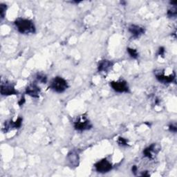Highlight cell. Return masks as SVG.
<instances>
[{"label": "cell", "mask_w": 177, "mask_h": 177, "mask_svg": "<svg viewBox=\"0 0 177 177\" xmlns=\"http://www.w3.org/2000/svg\"><path fill=\"white\" fill-rule=\"evenodd\" d=\"M18 31L22 34L33 33L36 31V27L32 21L27 19L18 18L15 22Z\"/></svg>", "instance_id": "6da1fadb"}, {"label": "cell", "mask_w": 177, "mask_h": 177, "mask_svg": "<svg viewBox=\"0 0 177 177\" xmlns=\"http://www.w3.org/2000/svg\"><path fill=\"white\" fill-rule=\"evenodd\" d=\"M50 87L58 93H62L68 88V83L64 78L56 77L52 80Z\"/></svg>", "instance_id": "7a4b0ae2"}, {"label": "cell", "mask_w": 177, "mask_h": 177, "mask_svg": "<svg viewBox=\"0 0 177 177\" xmlns=\"http://www.w3.org/2000/svg\"><path fill=\"white\" fill-rule=\"evenodd\" d=\"M95 167L97 172L100 173H106L109 172L112 169V165L109 160L107 159H103L98 161Z\"/></svg>", "instance_id": "3957f363"}, {"label": "cell", "mask_w": 177, "mask_h": 177, "mask_svg": "<svg viewBox=\"0 0 177 177\" xmlns=\"http://www.w3.org/2000/svg\"><path fill=\"white\" fill-rule=\"evenodd\" d=\"M74 127L77 130L84 131L89 129L91 127V125L84 116H82L78 118L76 122H75Z\"/></svg>", "instance_id": "277c9868"}, {"label": "cell", "mask_w": 177, "mask_h": 177, "mask_svg": "<svg viewBox=\"0 0 177 177\" xmlns=\"http://www.w3.org/2000/svg\"><path fill=\"white\" fill-rule=\"evenodd\" d=\"M111 86L113 88V89L119 93L127 92L129 90L128 85L125 81L121 80L117 82H112Z\"/></svg>", "instance_id": "5b68a950"}, {"label": "cell", "mask_w": 177, "mask_h": 177, "mask_svg": "<svg viewBox=\"0 0 177 177\" xmlns=\"http://www.w3.org/2000/svg\"><path fill=\"white\" fill-rule=\"evenodd\" d=\"M1 93L3 96H11L17 93L14 86L10 83H3L1 85Z\"/></svg>", "instance_id": "8992f818"}, {"label": "cell", "mask_w": 177, "mask_h": 177, "mask_svg": "<svg viewBox=\"0 0 177 177\" xmlns=\"http://www.w3.org/2000/svg\"><path fill=\"white\" fill-rule=\"evenodd\" d=\"M26 92L28 95H29L31 96L34 98H37L39 96L40 88L37 84L33 83L28 85V87L26 88Z\"/></svg>", "instance_id": "52a82bcc"}, {"label": "cell", "mask_w": 177, "mask_h": 177, "mask_svg": "<svg viewBox=\"0 0 177 177\" xmlns=\"http://www.w3.org/2000/svg\"><path fill=\"white\" fill-rule=\"evenodd\" d=\"M129 31L134 37H138L144 33L145 30L143 27L137 26V25H132L129 28Z\"/></svg>", "instance_id": "ba28073f"}, {"label": "cell", "mask_w": 177, "mask_h": 177, "mask_svg": "<svg viewBox=\"0 0 177 177\" xmlns=\"http://www.w3.org/2000/svg\"><path fill=\"white\" fill-rule=\"evenodd\" d=\"M143 154L146 157H148L149 159H152L155 154H156V145L153 144L151 146L147 147L143 151Z\"/></svg>", "instance_id": "9c48e42d"}, {"label": "cell", "mask_w": 177, "mask_h": 177, "mask_svg": "<svg viewBox=\"0 0 177 177\" xmlns=\"http://www.w3.org/2000/svg\"><path fill=\"white\" fill-rule=\"evenodd\" d=\"M112 63L109 60H102L99 62L98 71H107L112 67Z\"/></svg>", "instance_id": "30bf717a"}, {"label": "cell", "mask_w": 177, "mask_h": 177, "mask_svg": "<svg viewBox=\"0 0 177 177\" xmlns=\"http://www.w3.org/2000/svg\"><path fill=\"white\" fill-rule=\"evenodd\" d=\"M156 78L161 83H170L175 80V75H169V76H165L164 75H156Z\"/></svg>", "instance_id": "8fae6325"}, {"label": "cell", "mask_w": 177, "mask_h": 177, "mask_svg": "<svg viewBox=\"0 0 177 177\" xmlns=\"http://www.w3.org/2000/svg\"><path fill=\"white\" fill-rule=\"evenodd\" d=\"M69 160L70 161L71 165H78V156L76 154H74L72 152L71 154H69Z\"/></svg>", "instance_id": "7c38bea8"}, {"label": "cell", "mask_w": 177, "mask_h": 177, "mask_svg": "<svg viewBox=\"0 0 177 177\" xmlns=\"http://www.w3.org/2000/svg\"><path fill=\"white\" fill-rule=\"evenodd\" d=\"M127 51L129 53V54L130 55V56L133 58H137L138 56V53L137 52V50L134 49H130L128 48L127 49Z\"/></svg>", "instance_id": "4fadbf2b"}, {"label": "cell", "mask_w": 177, "mask_h": 177, "mask_svg": "<svg viewBox=\"0 0 177 177\" xmlns=\"http://www.w3.org/2000/svg\"><path fill=\"white\" fill-rule=\"evenodd\" d=\"M6 11V5H4L3 4H0V14H1L2 19L4 17Z\"/></svg>", "instance_id": "5bb4252c"}, {"label": "cell", "mask_w": 177, "mask_h": 177, "mask_svg": "<svg viewBox=\"0 0 177 177\" xmlns=\"http://www.w3.org/2000/svg\"><path fill=\"white\" fill-rule=\"evenodd\" d=\"M37 79H38V80L40 82L43 83H45L47 80L46 77L43 74H38V75H37Z\"/></svg>", "instance_id": "9a60e30c"}, {"label": "cell", "mask_w": 177, "mask_h": 177, "mask_svg": "<svg viewBox=\"0 0 177 177\" xmlns=\"http://www.w3.org/2000/svg\"><path fill=\"white\" fill-rule=\"evenodd\" d=\"M167 14L170 17H175L176 15V8L175 9H172V10H170L168 11V12H167Z\"/></svg>", "instance_id": "2e32d148"}, {"label": "cell", "mask_w": 177, "mask_h": 177, "mask_svg": "<svg viewBox=\"0 0 177 177\" xmlns=\"http://www.w3.org/2000/svg\"><path fill=\"white\" fill-rule=\"evenodd\" d=\"M118 143L122 145H127V141L124 138L120 137L118 139Z\"/></svg>", "instance_id": "e0dca14e"}, {"label": "cell", "mask_w": 177, "mask_h": 177, "mask_svg": "<svg viewBox=\"0 0 177 177\" xmlns=\"http://www.w3.org/2000/svg\"><path fill=\"white\" fill-rule=\"evenodd\" d=\"M170 131H172V132H176V126L170 125Z\"/></svg>", "instance_id": "ac0fdd59"}, {"label": "cell", "mask_w": 177, "mask_h": 177, "mask_svg": "<svg viewBox=\"0 0 177 177\" xmlns=\"http://www.w3.org/2000/svg\"><path fill=\"white\" fill-rule=\"evenodd\" d=\"M164 52H165V50H164V49L163 48V47H161V48H160V49H159V54L161 55H163L164 54Z\"/></svg>", "instance_id": "d6986e66"}, {"label": "cell", "mask_w": 177, "mask_h": 177, "mask_svg": "<svg viewBox=\"0 0 177 177\" xmlns=\"http://www.w3.org/2000/svg\"><path fill=\"white\" fill-rule=\"evenodd\" d=\"M136 170H137V168H136V166H134L132 167V171H133V172L134 173H135L136 172Z\"/></svg>", "instance_id": "ffe728a7"}]
</instances>
